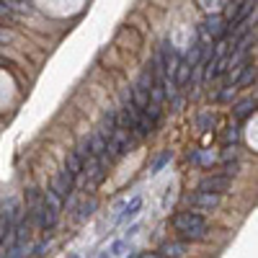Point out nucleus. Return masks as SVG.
<instances>
[{"label":"nucleus","instance_id":"nucleus-1","mask_svg":"<svg viewBox=\"0 0 258 258\" xmlns=\"http://www.w3.org/2000/svg\"><path fill=\"white\" fill-rule=\"evenodd\" d=\"M199 227H207V220L202 217V212L186 209V212H178L176 217H173V230L181 232V235H186L191 230H199Z\"/></svg>","mask_w":258,"mask_h":258},{"label":"nucleus","instance_id":"nucleus-2","mask_svg":"<svg viewBox=\"0 0 258 258\" xmlns=\"http://www.w3.org/2000/svg\"><path fill=\"white\" fill-rule=\"evenodd\" d=\"M83 173H85V188H88V191L98 188L103 183V178H106V160L91 158L88 163L83 165Z\"/></svg>","mask_w":258,"mask_h":258},{"label":"nucleus","instance_id":"nucleus-3","mask_svg":"<svg viewBox=\"0 0 258 258\" xmlns=\"http://www.w3.org/2000/svg\"><path fill=\"white\" fill-rule=\"evenodd\" d=\"M73 188H75V176L70 173V170H59V173L52 178V186H49V191L57 194L59 199H68L73 194Z\"/></svg>","mask_w":258,"mask_h":258},{"label":"nucleus","instance_id":"nucleus-4","mask_svg":"<svg viewBox=\"0 0 258 258\" xmlns=\"http://www.w3.org/2000/svg\"><path fill=\"white\" fill-rule=\"evenodd\" d=\"M186 204L191 209H214L220 204V194H209V191H194L186 197Z\"/></svg>","mask_w":258,"mask_h":258},{"label":"nucleus","instance_id":"nucleus-5","mask_svg":"<svg viewBox=\"0 0 258 258\" xmlns=\"http://www.w3.org/2000/svg\"><path fill=\"white\" fill-rule=\"evenodd\" d=\"M41 197H44V194H41ZM57 214H59V212H54L44 199H41V204H39V209H36V217H34L31 225H36L39 230H52V227L57 225Z\"/></svg>","mask_w":258,"mask_h":258},{"label":"nucleus","instance_id":"nucleus-6","mask_svg":"<svg viewBox=\"0 0 258 258\" xmlns=\"http://www.w3.org/2000/svg\"><path fill=\"white\" fill-rule=\"evenodd\" d=\"M230 188V178H225V176H207V178H202L199 181V186H197V191H209V194H222Z\"/></svg>","mask_w":258,"mask_h":258},{"label":"nucleus","instance_id":"nucleus-7","mask_svg":"<svg viewBox=\"0 0 258 258\" xmlns=\"http://www.w3.org/2000/svg\"><path fill=\"white\" fill-rule=\"evenodd\" d=\"M191 73H194V68H191V64L186 62V57H178L176 68H173V73H170V78H173V93H176V91H181L183 85L188 83Z\"/></svg>","mask_w":258,"mask_h":258},{"label":"nucleus","instance_id":"nucleus-8","mask_svg":"<svg viewBox=\"0 0 258 258\" xmlns=\"http://www.w3.org/2000/svg\"><path fill=\"white\" fill-rule=\"evenodd\" d=\"M225 31H227V26H225V18H222V16H209V18L204 21V34H207L209 39L220 41V39L225 36Z\"/></svg>","mask_w":258,"mask_h":258},{"label":"nucleus","instance_id":"nucleus-9","mask_svg":"<svg viewBox=\"0 0 258 258\" xmlns=\"http://www.w3.org/2000/svg\"><path fill=\"white\" fill-rule=\"evenodd\" d=\"M183 253H186V243H178V240H168L158 248L160 258H183Z\"/></svg>","mask_w":258,"mask_h":258},{"label":"nucleus","instance_id":"nucleus-10","mask_svg":"<svg viewBox=\"0 0 258 258\" xmlns=\"http://www.w3.org/2000/svg\"><path fill=\"white\" fill-rule=\"evenodd\" d=\"M255 111V96H250V98H245V101H240L238 106L232 109V116L238 119V121H245L250 114Z\"/></svg>","mask_w":258,"mask_h":258},{"label":"nucleus","instance_id":"nucleus-11","mask_svg":"<svg viewBox=\"0 0 258 258\" xmlns=\"http://www.w3.org/2000/svg\"><path fill=\"white\" fill-rule=\"evenodd\" d=\"M88 145H91V153H93V158H101V160H106V140H103V135L96 132L88 137Z\"/></svg>","mask_w":258,"mask_h":258},{"label":"nucleus","instance_id":"nucleus-12","mask_svg":"<svg viewBox=\"0 0 258 258\" xmlns=\"http://www.w3.org/2000/svg\"><path fill=\"white\" fill-rule=\"evenodd\" d=\"M64 170H70V173L78 178L83 173V160L75 155V153H68V158H64Z\"/></svg>","mask_w":258,"mask_h":258},{"label":"nucleus","instance_id":"nucleus-13","mask_svg":"<svg viewBox=\"0 0 258 258\" xmlns=\"http://www.w3.org/2000/svg\"><path fill=\"white\" fill-rule=\"evenodd\" d=\"M73 153H75V155H78V158L83 160V165L88 163V160L93 158V153H91V145H88V137H83V140L78 142V147L73 150Z\"/></svg>","mask_w":258,"mask_h":258},{"label":"nucleus","instance_id":"nucleus-14","mask_svg":"<svg viewBox=\"0 0 258 258\" xmlns=\"http://www.w3.org/2000/svg\"><path fill=\"white\" fill-rule=\"evenodd\" d=\"M170 160H173V150H165V153H163V155H158V158H155V163L150 165V173H160V170H163Z\"/></svg>","mask_w":258,"mask_h":258},{"label":"nucleus","instance_id":"nucleus-15","mask_svg":"<svg viewBox=\"0 0 258 258\" xmlns=\"http://www.w3.org/2000/svg\"><path fill=\"white\" fill-rule=\"evenodd\" d=\"M140 209H142V197H135L132 202L124 207V212H121V217H119V220H132Z\"/></svg>","mask_w":258,"mask_h":258},{"label":"nucleus","instance_id":"nucleus-16","mask_svg":"<svg viewBox=\"0 0 258 258\" xmlns=\"http://www.w3.org/2000/svg\"><path fill=\"white\" fill-rule=\"evenodd\" d=\"M96 207H98V202L91 197V199H85L80 207H78V220H85V217H91V214L96 212Z\"/></svg>","mask_w":258,"mask_h":258},{"label":"nucleus","instance_id":"nucleus-17","mask_svg":"<svg viewBox=\"0 0 258 258\" xmlns=\"http://www.w3.org/2000/svg\"><path fill=\"white\" fill-rule=\"evenodd\" d=\"M238 170H240V165H238V160H225V163H222V168H220V173H217V176H225V178H235V176H238Z\"/></svg>","mask_w":258,"mask_h":258},{"label":"nucleus","instance_id":"nucleus-18","mask_svg":"<svg viewBox=\"0 0 258 258\" xmlns=\"http://www.w3.org/2000/svg\"><path fill=\"white\" fill-rule=\"evenodd\" d=\"M44 202H47L54 212H59V209H62V199L57 197V194H52V191H44Z\"/></svg>","mask_w":258,"mask_h":258},{"label":"nucleus","instance_id":"nucleus-19","mask_svg":"<svg viewBox=\"0 0 258 258\" xmlns=\"http://www.w3.org/2000/svg\"><path fill=\"white\" fill-rule=\"evenodd\" d=\"M183 240H204L207 238V227H199V230H191V232H186V235H181Z\"/></svg>","mask_w":258,"mask_h":258},{"label":"nucleus","instance_id":"nucleus-20","mask_svg":"<svg viewBox=\"0 0 258 258\" xmlns=\"http://www.w3.org/2000/svg\"><path fill=\"white\" fill-rule=\"evenodd\" d=\"M235 91H238V88H235V85H230V83H227L225 88H222V91L217 93V101H230V98L235 96Z\"/></svg>","mask_w":258,"mask_h":258},{"label":"nucleus","instance_id":"nucleus-21","mask_svg":"<svg viewBox=\"0 0 258 258\" xmlns=\"http://www.w3.org/2000/svg\"><path fill=\"white\" fill-rule=\"evenodd\" d=\"M13 16V6H8V0H0V18H11Z\"/></svg>","mask_w":258,"mask_h":258},{"label":"nucleus","instance_id":"nucleus-22","mask_svg":"<svg viewBox=\"0 0 258 258\" xmlns=\"http://www.w3.org/2000/svg\"><path fill=\"white\" fill-rule=\"evenodd\" d=\"M209 124H214V114H204V116L199 119V126H202V129L209 126Z\"/></svg>","mask_w":258,"mask_h":258},{"label":"nucleus","instance_id":"nucleus-23","mask_svg":"<svg viewBox=\"0 0 258 258\" xmlns=\"http://www.w3.org/2000/svg\"><path fill=\"white\" fill-rule=\"evenodd\" d=\"M124 248H126V243H124V240L114 243V245H111V255H121V250H124Z\"/></svg>","mask_w":258,"mask_h":258},{"label":"nucleus","instance_id":"nucleus-24","mask_svg":"<svg viewBox=\"0 0 258 258\" xmlns=\"http://www.w3.org/2000/svg\"><path fill=\"white\" fill-rule=\"evenodd\" d=\"M0 258H8V243H0Z\"/></svg>","mask_w":258,"mask_h":258},{"label":"nucleus","instance_id":"nucleus-25","mask_svg":"<svg viewBox=\"0 0 258 258\" xmlns=\"http://www.w3.org/2000/svg\"><path fill=\"white\" fill-rule=\"evenodd\" d=\"M140 258H160V255H158V253H142Z\"/></svg>","mask_w":258,"mask_h":258}]
</instances>
